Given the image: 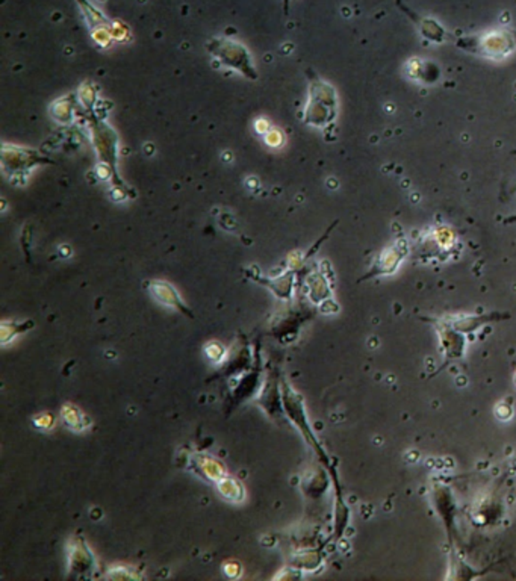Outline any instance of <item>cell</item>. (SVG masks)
I'll return each mask as SVG.
<instances>
[{
    "instance_id": "6da1fadb",
    "label": "cell",
    "mask_w": 516,
    "mask_h": 581,
    "mask_svg": "<svg viewBox=\"0 0 516 581\" xmlns=\"http://www.w3.org/2000/svg\"><path fill=\"white\" fill-rule=\"evenodd\" d=\"M211 52H214L221 62L225 66L233 67L242 71L249 78H256V71L251 67L250 56L247 53L242 45L235 43H225V41H217V45H211Z\"/></svg>"
}]
</instances>
